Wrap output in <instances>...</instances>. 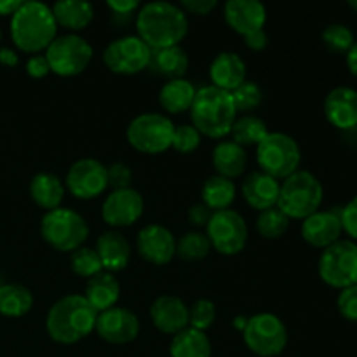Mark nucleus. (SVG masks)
I'll return each mask as SVG.
<instances>
[{
  "instance_id": "obj_43",
  "label": "nucleus",
  "mask_w": 357,
  "mask_h": 357,
  "mask_svg": "<svg viewBox=\"0 0 357 357\" xmlns=\"http://www.w3.org/2000/svg\"><path fill=\"white\" fill-rule=\"evenodd\" d=\"M108 171V187H112L114 190H122V188H131L132 181V173L129 169L128 164L124 162H115L110 167H107Z\"/></svg>"
},
{
  "instance_id": "obj_9",
  "label": "nucleus",
  "mask_w": 357,
  "mask_h": 357,
  "mask_svg": "<svg viewBox=\"0 0 357 357\" xmlns=\"http://www.w3.org/2000/svg\"><path fill=\"white\" fill-rule=\"evenodd\" d=\"M323 282L337 289L357 284V244L351 239H340L323 250L317 264Z\"/></svg>"
},
{
  "instance_id": "obj_17",
  "label": "nucleus",
  "mask_w": 357,
  "mask_h": 357,
  "mask_svg": "<svg viewBox=\"0 0 357 357\" xmlns=\"http://www.w3.org/2000/svg\"><path fill=\"white\" fill-rule=\"evenodd\" d=\"M136 248L139 257L152 265H167L176 257V239L173 232L162 225L143 227L136 237Z\"/></svg>"
},
{
  "instance_id": "obj_55",
  "label": "nucleus",
  "mask_w": 357,
  "mask_h": 357,
  "mask_svg": "<svg viewBox=\"0 0 357 357\" xmlns=\"http://www.w3.org/2000/svg\"><path fill=\"white\" fill-rule=\"evenodd\" d=\"M0 40H2V31H0Z\"/></svg>"
},
{
  "instance_id": "obj_22",
  "label": "nucleus",
  "mask_w": 357,
  "mask_h": 357,
  "mask_svg": "<svg viewBox=\"0 0 357 357\" xmlns=\"http://www.w3.org/2000/svg\"><path fill=\"white\" fill-rule=\"evenodd\" d=\"M246 63L236 52H220L215 59H213L211 66H209V79H211L213 87L232 93L243 82H246Z\"/></svg>"
},
{
  "instance_id": "obj_56",
  "label": "nucleus",
  "mask_w": 357,
  "mask_h": 357,
  "mask_svg": "<svg viewBox=\"0 0 357 357\" xmlns=\"http://www.w3.org/2000/svg\"><path fill=\"white\" fill-rule=\"evenodd\" d=\"M3 284V282H2V279H0V286H2Z\"/></svg>"
},
{
  "instance_id": "obj_12",
  "label": "nucleus",
  "mask_w": 357,
  "mask_h": 357,
  "mask_svg": "<svg viewBox=\"0 0 357 357\" xmlns=\"http://www.w3.org/2000/svg\"><path fill=\"white\" fill-rule=\"evenodd\" d=\"M206 237L213 250L225 257L239 255L248 244V225L234 209L215 211L206 225Z\"/></svg>"
},
{
  "instance_id": "obj_14",
  "label": "nucleus",
  "mask_w": 357,
  "mask_h": 357,
  "mask_svg": "<svg viewBox=\"0 0 357 357\" xmlns=\"http://www.w3.org/2000/svg\"><path fill=\"white\" fill-rule=\"evenodd\" d=\"M66 190L80 201L96 199L108 188V171L96 159H80L66 173Z\"/></svg>"
},
{
  "instance_id": "obj_4",
  "label": "nucleus",
  "mask_w": 357,
  "mask_h": 357,
  "mask_svg": "<svg viewBox=\"0 0 357 357\" xmlns=\"http://www.w3.org/2000/svg\"><path fill=\"white\" fill-rule=\"evenodd\" d=\"M192 126L201 136L220 139L230 135L237 121V108L232 94L218 87H201L190 107Z\"/></svg>"
},
{
  "instance_id": "obj_42",
  "label": "nucleus",
  "mask_w": 357,
  "mask_h": 357,
  "mask_svg": "<svg viewBox=\"0 0 357 357\" xmlns=\"http://www.w3.org/2000/svg\"><path fill=\"white\" fill-rule=\"evenodd\" d=\"M337 307L344 319L357 323V284L342 289L337 300Z\"/></svg>"
},
{
  "instance_id": "obj_53",
  "label": "nucleus",
  "mask_w": 357,
  "mask_h": 357,
  "mask_svg": "<svg viewBox=\"0 0 357 357\" xmlns=\"http://www.w3.org/2000/svg\"><path fill=\"white\" fill-rule=\"evenodd\" d=\"M246 323H248V319H244V317H237V319H236V323H234V324H236V328H237V330H241V331H243L244 328H246Z\"/></svg>"
},
{
  "instance_id": "obj_7",
  "label": "nucleus",
  "mask_w": 357,
  "mask_h": 357,
  "mask_svg": "<svg viewBox=\"0 0 357 357\" xmlns=\"http://www.w3.org/2000/svg\"><path fill=\"white\" fill-rule=\"evenodd\" d=\"M257 162L268 176L286 180L298 171L302 152L298 143L286 132H268L257 146Z\"/></svg>"
},
{
  "instance_id": "obj_16",
  "label": "nucleus",
  "mask_w": 357,
  "mask_h": 357,
  "mask_svg": "<svg viewBox=\"0 0 357 357\" xmlns=\"http://www.w3.org/2000/svg\"><path fill=\"white\" fill-rule=\"evenodd\" d=\"M145 209V201L142 194L135 188L112 190L101 206V218L110 227H131L138 222Z\"/></svg>"
},
{
  "instance_id": "obj_52",
  "label": "nucleus",
  "mask_w": 357,
  "mask_h": 357,
  "mask_svg": "<svg viewBox=\"0 0 357 357\" xmlns=\"http://www.w3.org/2000/svg\"><path fill=\"white\" fill-rule=\"evenodd\" d=\"M345 63H347V68L352 75L357 77V42H354L349 52L345 54Z\"/></svg>"
},
{
  "instance_id": "obj_3",
  "label": "nucleus",
  "mask_w": 357,
  "mask_h": 357,
  "mask_svg": "<svg viewBox=\"0 0 357 357\" xmlns=\"http://www.w3.org/2000/svg\"><path fill=\"white\" fill-rule=\"evenodd\" d=\"M58 33V23L49 6L23 2L10 16V38L20 51L38 54L47 49Z\"/></svg>"
},
{
  "instance_id": "obj_20",
  "label": "nucleus",
  "mask_w": 357,
  "mask_h": 357,
  "mask_svg": "<svg viewBox=\"0 0 357 357\" xmlns=\"http://www.w3.org/2000/svg\"><path fill=\"white\" fill-rule=\"evenodd\" d=\"M153 326L164 335H176L188 328V307L178 296L162 295L150 307Z\"/></svg>"
},
{
  "instance_id": "obj_38",
  "label": "nucleus",
  "mask_w": 357,
  "mask_h": 357,
  "mask_svg": "<svg viewBox=\"0 0 357 357\" xmlns=\"http://www.w3.org/2000/svg\"><path fill=\"white\" fill-rule=\"evenodd\" d=\"M323 42L331 52H340V54H347L349 49L354 45V33L347 24L333 23L323 30Z\"/></svg>"
},
{
  "instance_id": "obj_13",
  "label": "nucleus",
  "mask_w": 357,
  "mask_h": 357,
  "mask_svg": "<svg viewBox=\"0 0 357 357\" xmlns=\"http://www.w3.org/2000/svg\"><path fill=\"white\" fill-rule=\"evenodd\" d=\"M150 59L152 49L138 35L115 38L103 51L105 66L117 75H136L149 68Z\"/></svg>"
},
{
  "instance_id": "obj_44",
  "label": "nucleus",
  "mask_w": 357,
  "mask_h": 357,
  "mask_svg": "<svg viewBox=\"0 0 357 357\" xmlns=\"http://www.w3.org/2000/svg\"><path fill=\"white\" fill-rule=\"evenodd\" d=\"M340 222L344 232L351 237V241H357V195L352 197L344 208L340 209Z\"/></svg>"
},
{
  "instance_id": "obj_40",
  "label": "nucleus",
  "mask_w": 357,
  "mask_h": 357,
  "mask_svg": "<svg viewBox=\"0 0 357 357\" xmlns=\"http://www.w3.org/2000/svg\"><path fill=\"white\" fill-rule=\"evenodd\" d=\"M230 94H232L237 112L255 110L257 107H260L261 100H264V93H261L260 86L257 82H251V80L243 82Z\"/></svg>"
},
{
  "instance_id": "obj_1",
  "label": "nucleus",
  "mask_w": 357,
  "mask_h": 357,
  "mask_svg": "<svg viewBox=\"0 0 357 357\" xmlns=\"http://www.w3.org/2000/svg\"><path fill=\"white\" fill-rule=\"evenodd\" d=\"M136 30L152 51L174 47L187 37L188 17L176 3L149 2L136 16Z\"/></svg>"
},
{
  "instance_id": "obj_23",
  "label": "nucleus",
  "mask_w": 357,
  "mask_h": 357,
  "mask_svg": "<svg viewBox=\"0 0 357 357\" xmlns=\"http://www.w3.org/2000/svg\"><path fill=\"white\" fill-rule=\"evenodd\" d=\"M281 183L275 178L268 176L264 171H253L243 181L244 201L258 211H265L278 206Z\"/></svg>"
},
{
  "instance_id": "obj_48",
  "label": "nucleus",
  "mask_w": 357,
  "mask_h": 357,
  "mask_svg": "<svg viewBox=\"0 0 357 357\" xmlns=\"http://www.w3.org/2000/svg\"><path fill=\"white\" fill-rule=\"evenodd\" d=\"M108 9L114 10V14H122V16H129L132 10L139 7L138 0H108Z\"/></svg>"
},
{
  "instance_id": "obj_30",
  "label": "nucleus",
  "mask_w": 357,
  "mask_h": 357,
  "mask_svg": "<svg viewBox=\"0 0 357 357\" xmlns=\"http://www.w3.org/2000/svg\"><path fill=\"white\" fill-rule=\"evenodd\" d=\"M188 56L180 45L174 47L159 49L152 51V59H150V70H153L159 75L167 77L169 80L183 79L188 70Z\"/></svg>"
},
{
  "instance_id": "obj_25",
  "label": "nucleus",
  "mask_w": 357,
  "mask_h": 357,
  "mask_svg": "<svg viewBox=\"0 0 357 357\" xmlns=\"http://www.w3.org/2000/svg\"><path fill=\"white\" fill-rule=\"evenodd\" d=\"M86 300L98 314L117 305L121 298V284L110 272H100L91 278L86 286Z\"/></svg>"
},
{
  "instance_id": "obj_46",
  "label": "nucleus",
  "mask_w": 357,
  "mask_h": 357,
  "mask_svg": "<svg viewBox=\"0 0 357 357\" xmlns=\"http://www.w3.org/2000/svg\"><path fill=\"white\" fill-rule=\"evenodd\" d=\"M49 72H51V68H49V63L45 59V56L33 54L26 61V73L31 79H44Z\"/></svg>"
},
{
  "instance_id": "obj_33",
  "label": "nucleus",
  "mask_w": 357,
  "mask_h": 357,
  "mask_svg": "<svg viewBox=\"0 0 357 357\" xmlns=\"http://www.w3.org/2000/svg\"><path fill=\"white\" fill-rule=\"evenodd\" d=\"M33 307V295L21 284L0 286V314L6 317H23Z\"/></svg>"
},
{
  "instance_id": "obj_19",
  "label": "nucleus",
  "mask_w": 357,
  "mask_h": 357,
  "mask_svg": "<svg viewBox=\"0 0 357 357\" xmlns=\"http://www.w3.org/2000/svg\"><path fill=\"white\" fill-rule=\"evenodd\" d=\"M342 232L344 229H342L340 211H337V208L330 211L314 213L302 223L303 241L310 246L323 248V250L340 241Z\"/></svg>"
},
{
  "instance_id": "obj_15",
  "label": "nucleus",
  "mask_w": 357,
  "mask_h": 357,
  "mask_svg": "<svg viewBox=\"0 0 357 357\" xmlns=\"http://www.w3.org/2000/svg\"><path fill=\"white\" fill-rule=\"evenodd\" d=\"M94 331L107 344H131L139 335V319L129 309H124V307H112V309L98 314Z\"/></svg>"
},
{
  "instance_id": "obj_2",
  "label": "nucleus",
  "mask_w": 357,
  "mask_h": 357,
  "mask_svg": "<svg viewBox=\"0 0 357 357\" xmlns=\"http://www.w3.org/2000/svg\"><path fill=\"white\" fill-rule=\"evenodd\" d=\"M98 312L86 296L66 295L49 309L45 330L51 340L61 345H72L89 337L96 328Z\"/></svg>"
},
{
  "instance_id": "obj_27",
  "label": "nucleus",
  "mask_w": 357,
  "mask_h": 357,
  "mask_svg": "<svg viewBox=\"0 0 357 357\" xmlns=\"http://www.w3.org/2000/svg\"><path fill=\"white\" fill-rule=\"evenodd\" d=\"M51 9L58 26L70 31L86 30L94 20V7L84 0H59Z\"/></svg>"
},
{
  "instance_id": "obj_32",
  "label": "nucleus",
  "mask_w": 357,
  "mask_h": 357,
  "mask_svg": "<svg viewBox=\"0 0 357 357\" xmlns=\"http://www.w3.org/2000/svg\"><path fill=\"white\" fill-rule=\"evenodd\" d=\"M234 201H236V185L232 180L215 174L202 187V204L213 213L230 209Z\"/></svg>"
},
{
  "instance_id": "obj_24",
  "label": "nucleus",
  "mask_w": 357,
  "mask_h": 357,
  "mask_svg": "<svg viewBox=\"0 0 357 357\" xmlns=\"http://www.w3.org/2000/svg\"><path fill=\"white\" fill-rule=\"evenodd\" d=\"M96 253L100 257L105 272H121L128 267L131 260V244L117 230H108L101 234L96 241Z\"/></svg>"
},
{
  "instance_id": "obj_26",
  "label": "nucleus",
  "mask_w": 357,
  "mask_h": 357,
  "mask_svg": "<svg viewBox=\"0 0 357 357\" xmlns=\"http://www.w3.org/2000/svg\"><path fill=\"white\" fill-rule=\"evenodd\" d=\"M248 153L246 149L230 142H220L213 150V167L218 176L234 180L246 171Z\"/></svg>"
},
{
  "instance_id": "obj_51",
  "label": "nucleus",
  "mask_w": 357,
  "mask_h": 357,
  "mask_svg": "<svg viewBox=\"0 0 357 357\" xmlns=\"http://www.w3.org/2000/svg\"><path fill=\"white\" fill-rule=\"evenodd\" d=\"M21 3V0H0V16H13Z\"/></svg>"
},
{
  "instance_id": "obj_35",
  "label": "nucleus",
  "mask_w": 357,
  "mask_h": 357,
  "mask_svg": "<svg viewBox=\"0 0 357 357\" xmlns=\"http://www.w3.org/2000/svg\"><path fill=\"white\" fill-rule=\"evenodd\" d=\"M289 229V218L275 206V208L260 211L257 218V230L261 237L272 241L279 239Z\"/></svg>"
},
{
  "instance_id": "obj_36",
  "label": "nucleus",
  "mask_w": 357,
  "mask_h": 357,
  "mask_svg": "<svg viewBox=\"0 0 357 357\" xmlns=\"http://www.w3.org/2000/svg\"><path fill=\"white\" fill-rule=\"evenodd\" d=\"M211 253L209 239L201 232H188L176 243V255L185 261H201Z\"/></svg>"
},
{
  "instance_id": "obj_37",
  "label": "nucleus",
  "mask_w": 357,
  "mask_h": 357,
  "mask_svg": "<svg viewBox=\"0 0 357 357\" xmlns=\"http://www.w3.org/2000/svg\"><path fill=\"white\" fill-rule=\"evenodd\" d=\"M70 265H72L73 274L79 278L91 279L103 272V265H101L100 257H98L96 250L93 248H79L73 251L72 258H70Z\"/></svg>"
},
{
  "instance_id": "obj_6",
  "label": "nucleus",
  "mask_w": 357,
  "mask_h": 357,
  "mask_svg": "<svg viewBox=\"0 0 357 357\" xmlns=\"http://www.w3.org/2000/svg\"><path fill=\"white\" fill-rule=\"evenodd\" d=\"M40 234L45 243L61 253H73L86 243L89 227L86 220L70 208L47 211L40 222Z\"/></svg>"
},
{
  "instance_id": "obj_18",
  "label": "nucleus",
  "mask_w": 357,
  "mask_h": 357,
  "mask_svg": "<svg viewBox=\"0 0 357 357\" xmlns=\"http://www.w3.org/2000/svg\"><path fill=\"white\" fill-rule=\"evenodd\" d=\"M223 17L236 33L246 35L264 30L267 23V9L258 0H229L223 6Z\"/></svg>"
},
{
  "instance_id": "obj_10",
  "label": "nucleus",
  "mask_w": 357,
  "mask_h": 357,
  "mask_svg": "<svg viewBox=\"0 0 357 357\" xmlns=\"http://www.w3.org/2000/svg\"><path fill=\"white\" fill-rule=\"evenodd\" d=\"M243 340L253 354L275 357L282 354L288 345V330L274 314H257L248 319L246 328L243 330Z\"/></svg>"
},
{
  "instance_id": "obj_34",
  "label": "nucleus",
  "mask_w": 357,
  "mask_h": 357,
  "mask_svg": "<svg viewBox=\"0 0 357 357\" xmlns=\"http://www.w3.org/2000/svg\"><path fill=\"white\" fill-rule=\"evenodd\" d=\"M267 124L261 121L260 117H255V115H244V117L237 119L234 122V128L230 131L232 135V142L241 145L243 149L246 146H258L265 139V136L268 135Z\"/></svg>"
},
{
  "instance_id": "obj_28",
  "label": "nucleus",
  "mask_w": 357,
  "mask_h": 357,
  "mask_svg": "<svg viewBox=\"0 0 357 357\" xmlns=\"http://www.w3.org/2000/svg\"><path fill=\"white\" fill-rule=\"evenodd\" d=\"M30 195L38 208L52 211L61 208L65 183L52 173H38L30 181Z\"/></svg>"
},
{
  "instance_id": "obj_47",
  "label": "nucleus",
  "mask_w": 357,
  "mask_h": 357,
  "mask_svg": "<svg viewBox=\"0 0 357 357\" xmlns=\"http://www.w3.org/2000/svg\"><path fill=\"white\" fill-rule=\"evenodd\" d=\"M213 211L204 204H195L188 209V222L194 227H206L211 220Z\"/></svg>"
},
{
  "instance_id": "obj_45",
  "label": "nucleus",
  "mask_w": 357,
  "mask_h": 357,
  "mask_svg": "<svg viewBox=\"0 0 357 357\" xmlns=\"http://www.w3.org/2000/svg\"><path fill=\"white\" fill-rule=\"evenodd\" d=\"M180 7L185 14L206 16L218 7V2L216 0H183L180 2Z\"/></svg>"
},
{
  "instance_id": "obj_29",
  "label": "nucleus",
  "mask_w": 357,
  "mask_h": 357,
  "mask_svg": "<svg viewBox=\"0 0 357 357\" xmlns=\"http://www.w3.org/2000/svg\"><path fill=\"white\" fill-rule=\"evenodd\" d=\"M197 89L194 84L188 82L185 79L169 80L162 86L159 93V103L167 114H183V112L190 110L192 103L195 100Z\"/></svg>"
},
{
  "instance_id": "obj_50",
  "label": "nucleus",
  "mask_w": 357,
  "mask_h": 357,
  "mask_svg": "<svg viewBox=\"0 0 357 357\" xmlns=\"http://www.w3.org/2000/svg\"><path fill=\"white\" fill-rule=\"evenodd\" d=\"M17 63H20V56L16 51H13L10 47L0 49V65L13 68V66H17Z\"/></svg>"
},
{
  "instance_id": "obj_5",
  "label": "nucleus",
  "mask_w": 357,
  "mask_h": 357,
  "mask_svg": "<svg viewBox=\"0 0 357 357\" xmlns=\"http://www.w3.org/2000/svg\"><path fill=\"white\" fill-rule=\"evenodd\" d=\"M323 197L324 188L317 176L298 169L281 183L278 208L289 220H305L319 211Z\"/></svg>"
},
{
  "instance_id": "obj_49",
  "label": "nucleus",
  "mask_w": 357,
  "mask_h": 357,
  "mask_svg": "<svg viewBox=\"0 0 357 357\" xmlns=\"http://www.w3.org/2000/svg\"><path fill=\"white\" fill-rule=\"evenodd\" d=\"M244 44H246V47H250L251 51H264L268 45V37L267 33H265V30H258L246 35V37H244Z\"/></svg>"
},
{
  "instance_id": "obj_54",
  "label": "nucleus",
  "mask_w": 357,
  "mask_h": 357,
  "mask_svg": "<svg viewBox=\"0 0 357 357\" xmlns=\"http://www.w3.org/2000/svg\"><path fill=\"white\" fill-rule=\"evenodd\" d=\"M349 7H352V9L357 10V0H351V2H349Z\"/></svg>"
},
{
  "instance_id": "obj_31",
  "label": "nucleus",
  "mask_w": 357,
  "mask_h": 357,
  "mask_svg": "<svg viewBox=\"0 0 357 357\" xmlns=\"http://www.w3.org/2000/svg\"><path fill=\"white\" fill-rule=\"evenodd\" d=\"M171 357H211V342L204 331L185 328L176 333L169 345Z\"/></svg>"
},
{
  "instance_id": "obj_8",
  "label": "nucleus",
  "mask_w": 357,
  "mask_h": 357,
  "mask_svg": "<svg viewBox=\"0 0 357 357\" xmlns=\"http://www.w3.org/2000/svg\"><path fill=\"white\" fill-rule=\"evenodd\" d=\"M174 128L169 117L162 114H142L132 119L128 126L129 145L146 155H157L171 149Z\"/></svg>"
},
{
  "instance_id": "obj_21",
  "label": "nucleus",
  "mask_w": 357,
  "mask_h": 357,
  "mask_svg": "<svg viewBox=\"0 0 357 357\" xmlns=\"http://www.w3.org/2000/svg\"><path fill=\"white\" fill-rule=\"evenodd\" d=\"M324 115L328 122L342 131L357 128V91L352 87H335L324 100Z\"/></svg>"
},
{
  "instance_id": "obj_11",
  "label": "nucleus",
  "mask_w": 357,
  "mask_h": 357,
  "mask_svg": "<svg viewBox=\"0 0 357 357\" xmlns=\"http://www.w3.org/2000/svg\"><path fill=\"white\" fill-rule=\"evenodd\" d=\"M93 45L77 33L56 37L45 49V59L52 73L59 77H75L89 66L93 59Z\"/></svg>"
},
{
  "instance_id": "obj_39",
  "label": "nucleus",
  "mask_w": 357,
  "mask_h": 357,
  "mask_svg": "<svg viewBox=\"0 0 357 357\" xmlns=\"http://www.w3.org/2000/svg\"><path fill=\"white\" fill-rule=\"evenodd\" d=\"M216 319V307L211 300L201 298L188 309V328L197 331L209 330Z\"/></svg>"
},
{
  "instance_id": "obj_41",
  "label": "nucleus",
  "mask_w": 357,
  "mask_h": 357,
  "mask_svg": "<svg viewBox=\"0 0 357 357\" xmlns=\"http://www.w3.org/2000/svg\"><path fill=\"white\" fill-rule=\"evenodd\" d=\"M201 145V132L194 128L192 124H183L174 128L173 143L171 149L176 150L178 153H192L199 149Z\"/></svg>"
}]
</instances>
